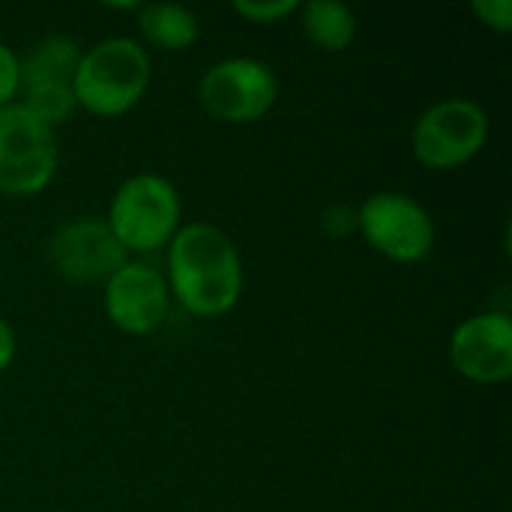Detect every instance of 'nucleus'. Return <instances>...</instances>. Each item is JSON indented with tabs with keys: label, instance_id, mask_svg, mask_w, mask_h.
I'll return each instance as SVG.
<instances>
[{
	"label": "nucleus",
	"instance_id": "4",
	"mask_svg": "<svg viewBox=\"0 0 512 512\" xmlns=\"http://www.w3.org/2000/svg\"><path fill=\"white\" fill-rule=\"evenodd\" d=\"M489 114L480 102L453 96L429 105L411 132L414 159L432 171H456L468 165L489 141Z\"/></svg>",
	"mask_w": 512,
	"mask_h": 512
},
{
	"label": "nucleus",
	"instance_id": "15",
	"mask_svg": "<svg viewBox=\"0 0 512 512\" xmlns=\"http://www.w3.org/2000/svg\"><path fill=\"white\" fill-rule=\"evenodd\" d=\"M21 93V57L0 39V108L12 105Z\"/></svg>",
	"mask_w": 512,
	"mask_h": 512
},
{
	"label": "nucleus",
	"instance_id": "2",
	"mask_svg": "<svg viewBox=\"0 0 512 512\" xmlns=\"http://www.w3.org/2000/svg\"><path fill=\"white\" fill-rule=\"evenodd\" d=\"M153 81V60L144 45L129 36H111L87 51L75 66L72 96L75 108L93 117H123L132 111Z\"/></svg>",
	"mask_w": 512,
	"mask_h": 512
},
{
	"label": "nucleus",
	"instance_id": "7",
	"mask_svg": "<svg viewBox=\"0 0 512 512\" xmlns=\"http://www.w3.org/2000/svg\"><path fill=\"white\" fill-rule=\"evenodd\" d=\"M198 99L213 120L246 126L267 117L279 99V78L258 57H225L198 81Z\"/></svg>",
	"mask_w": 512,
	"mask_h": 512
},
{
	"label": "nucleus",
	"instance_id": "13",
	"mask_svg": "<svg viewBox=\"0 0 512 512\" xmlns=\"http://www.w3.org/2000/svg\"><path fill=\"white\" fill-rule=\"evenodd\" d=\"M300 24L309 42L327 54H339L351 48L357 36L354 9L339 0H309L306 6H300Z\"/></svg>",
	"mask_w": 512,
	"mask_h": 512
},
{
	"label": "nucleus",
	"instance_id": "16",
	"mask_svg": "<svg viewBox=\"0 0 512 512\" xmlns=\"http://www.w3.org/2000/svg\"><path fill=\"white\" fill-rule=\"evenodd\" d=\"M474 15L495 33H512V0H474Z\"/></svg>",
	"mask_w": 512,
	"mask_h": 512
},
{
	"label": "nucleus",
	"instance_id": "1",
	"mask_svg": "<svg viewBox=\"0 0 512 512\" xmlns=\"http://www.w3.org/2000/svg\"><path fill=\"white\" fill-rule=\"evenodd\" d=\"M168 291L192 318H225L243 297V261L231 237L210 222H189L171 237Z\"/></svg>",
	"mask_w": 512,
	"mask_h": 512
},
{
	"label": "nucleus",
	"instance_id": "11",
	"mask_svg": "<svg viewBox=\"0 0 512 512\" xmlns=\"http://www.w3.org/2000/svg\"><path fill=\"white\" fill-rule=\"evenodd\" d=\"M450 363L471 384H504L512 378V318L480 312L465 318L450 336Z\"/></svg>",
	"mask_w": 512,
	"mask_h": 512
},
{
	"label": "nucleus",
	"instance_id": "18",
	"mask_svg": "<svg viewBox=\"0 0 512 512\" xmlns=\"http://www.w3.org/2000/svg\"><path fill=\"white\" fill-rule=\"evenodd\" d=\"M15 351H18V342H15V330L9 327V321L0 315V375L12 366L15 360Z\"/></svg>",
	"mask_w": 512,
	"mask_h": 512
},
{
	"label": "nucleus",
	"instance_id": "10",
	"mask_svg": "<svg viewBox=\"0 0 512 512\" xmlns=\"http://www.w3.org/2000/svg\"><path fill=\"white\" fill-rule=\"evenodd\" d=\"M48 258L51 267L75 285H105L129 261L105 219H75L57 228L48 240Z\"/></svg>",
	"mask_w": 512,
	"mask_h": 512
},
{
	"label": "nucleus",
	"instance_id": "12",
	"mask_svg": "<svg viewBox=\"0 0 512 512\" xmlns=\"http://www.w3.org/2000/svg\"><path fill=\"white\" fill-rule=\"evenodd\" d=\"M141 36L162 51H186L198 42L201 24L183 3H144L138 6Z\"/></svg>",
	"mask_w": 512,
	"mask_h": 512
},
{
	"label": "nucleus",
	"instance_id": "17",
	"mask_svg": "<svg viewBox=\"0 0 512 512\" xmlns=\"http://www.w3.org/2000/svg\"><path fill=\"white\" fill-rule=\"evenodd\" d=\"M321 228L330 234V237H345V234H354L357 231V207H348V204H333L321 213Z\"/></svg>",
	"mask_w": 512,
	"mask_h": 512
},
{
	"label": "nucleus",
	"instance_id": "8",
	"mask_svg": "<svg viewBox=\"0 0 512 512\" xmlns=\"http://www.w3.org/2000/svg\"><path fill=\"white\" fill-rule=\"evenodd\" d=\"M81 48L72 36L51 33L21 57V105L51 129L66 123L75 111L72 78Z\"/></svg>",
	"mask_w": 512,
	"mask_h": 512
},
{
	"label": "nucleus",
	"instance_id": "9",
	"mask_svg": "<svg viewBox=\"0 0 512 512\" xmlns=\"http://www.w3.org/2000/svg\"><path fill=\"white\" fill-rule=\"evenodd\" d=\"M108 321L126 336H153L168 312H171V291L165 276L144 261H126L102 291Z\"/></svg>",
	"mask_w": 512,
	"mask_h": 512
},
{
	"label": "nucleus",
	"instance_id": "5",
	"mask_svg": "<svg viewBox=\"0 0 512 512\" xmlns=\"http://www.w3.org/2000/svg\"><path fill=\"white\" fill-rule=\"evenodd\" d=\"M60 150L54 129L30 114L21 102L0 108V192L33 198L57 174Z\"/></svg>",
	"mask_w": 512,
	"mask_h": 512
},
{
	"label": "nucleus",
	"instance_id": "14",
	"mask_svg": "<svg viewBox=\"0 0 512 512\" xmlns=\"http://www.w3.org/2000/svg\"><path fill=\"white\" fill-rule=\"evenodd\" d=\"M231 9L243 21H252V24H279L288 15L300 12V3L297 0H237Z\"/></svg>",
	"mask_w": 512,
	"mask_h": 512
},
{
	"label": "nucleus",
	"instance_id": "3",
	"mask_svg": "<svg viewBox=\"0 0 512 512\" xmlns=\"http://www.w3.org/2000/svg\"><path fill=\"white\" fill-rule=\"evenodd\" d=\"M183 201L177 186L153 171L126 177L108 207V231L129 252H156L180 231Z\"/></svg>",
	"mask_w": 512,
	"mask_h": 512
},
{
	"label": "nucleus",
	"instance_id": "6",
	"mask_svg": "<svg viewBox=\"0 0 512 512\" xmlns=\"http://www.w3.org/2000/svg\"><path fill=\"white\" fill-rule=\"evenodd\" d=\"M357 234L393 264H420L435 249L432 213L405 192H375L357 207Z\"/></svg>",
	"mask_w": 512,
	"mask_h": 512
}]
</instances>
